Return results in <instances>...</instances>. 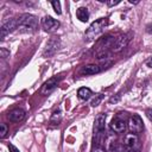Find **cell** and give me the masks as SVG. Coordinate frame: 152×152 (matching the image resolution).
Masks as SVG:
<instances>
[{"mask_svg":"<svg viewBox=\"0 0 152 152\" xmlns=\"http://www.w3.org/2000/svg\"><path fill=\"white\" fill-rule=\"evenodd\" d=\"M38 26V19L36 15L25 13L18 18V31L20 33H31L34 32Z\"/></svg>","mask_w":152,"mask_h":152,"instance_id":"1","label":"cell"},{"mask_svg":"<svg viewBox=\"0 0 152 152\" xmlns=\"http://www.w3.org/2000/svg\"><path fill=\"white\" fill-rule=\"evenodd\" d=\"M108 25V20L106 18H100L90 24V26L86 31V40H93L97 38L104 30V27Z\"/></svg>","mask_w":152,"mask_h":152,"instance_id":"2","label":"cell"},{"mask_svg":"<svg viewBox=\"0 0 152 152\" xmlns=\"http://www.w3.org/2000/svg\"><path fill=\"white\" fill-rule=\"evenodd\" d=\"M126 113H119L112 121H110V128L115 133H122L126 129Z\"/></svg>","mask_w":152,"mask_h":152,"instance_id":"3","label":"cell"},{"mask_svg":"<svg viewBox=\"0 0 152 152\" xmlns=\"http://www.w3.org/2000/svg\"><path fill=\"white\" fill-rule=\"evenodd\" d=\"M59 46H61V40H59V38H58V37H51V38L48 40V43H46V46H45V49H44V51H43V56H44V57H50V56L55 55V53L58 51Z\"/></svg>","mask_w":152,"mask_h":152,"instance_id":"4","label":"cell"},{"mask_svg":"<svg viewBox=\"0 0 152 152\" xmlns=\"http://www.w3.org/2000/svg\"><path fill=\"white\" fill-rule=\"evenodd\" d=\"M132 37H133V33H132V32H128V33H125L124 36H120L119 38L115 39V42H114V44H113V46H112V50H113L114 52L121 51L124 48H126V46L128 45V43L131 42Z\"/></svg>","mask_w":152,"mask_h":152,"instance_id":"5","label":"cell"},{"mask_svg":"<svg viewBox=\"0 0 152 152\" xmlns=\"http://www.w3.org/2000/svg\"><path fill=\"white\" fill-rule=\"evenodd\" d=\"M15 28H18V18H12L6 23H4L1 26V40H4Z\"/></svg>","mask_w":152,"mask_h":152,"instance_id":"6","label":"cell"},{"mask_svg":"<svg viewBox=\"0 0 152 152\" xmlns=\"http://www.w3.org/2000/svg\"><path fill=\"white\" fill-rule=\"evenodd\" d=\"M40 24H42V27L44 28V31H46V32L56 31L59 27V21L56 20V19H53L50 15L43 17V19L40 20Z\"/></svg>","mask_w":152,"mask_h":152,"instance_id":"7","label":"cell"},{"mask_svg":"<svg viewBox=\"0 0 152 152\" xmlns=\"http://www.w3.org/2000/svg\"><path fill=\"white\" fill-rule=\"evenodd\" d=\"M128 128L132 133L137 134V133H140L142 129H144V122L141 120V118L139 115H133L129 118L128 120Z\"/></svg>","mask_w":152,"mask_h":152,"instance_id":"8","label":"cell"},{"mask_svg":"<svg viewBox=\"0 0 152 152\" xmlns=\"http://www.w3.org/2000/svg\"><path fill=\"white\" fill-rule=\"evenodd\" d=\"M58 81H59V78H57V77H51V78H49L46 82H44V84L42 86V88H40V94L42 95H49L50 93H52L55 89H56V87H57V84H58Z\"/></svg>","mask_w":152,"mask_h":152,"instance_id":"9","label":"cell"},{"mask_svg":"<svg viewBox=\"0 0 152 152\" xmlns=\"http://www.w3.org/2000/svg\"><path fill=\"white\" fill-rule=\"evenodd\" d=\"M106 127V114H99L94 121V132L95 134H102Z\"/></svg>","mask_w":152,"mask_h":152,"instance_id":"10","label":"cell"},{"mask_svg":"<svg viewBox=\"0 0 152 152\" xmlns=\"http://www.w3.org/2000/svg\"><path fill=\"white\" fill-rule=\"evenodd\" d=\"M25 116H26V113H25V110L21 109V108L12 109V110L8 113V115H7V118H8L10 121H12V122H20V121H23V120L25 119Z\"/></svg>","mask_w":152,"mask_h":152,"instance_id":"11","label":"cell"},{"mask_svg":"<svg viewBox=\"0 0 152 152\" xmlns=\"http://www.w3.org/2000/svg\"><path fill=\"white\" fill-rule=\"evenodd\" d=\"M138 141H139V138H138V135L134 134V133H128V134H126V137H125V139H124V144L126 145L127 148H133V147L138 144Z\"/></svg>","mask_w":152,"mask_h":152,"instance_id":"12","label":"cell"},{"mask_svg":"<svg viewBox=\"0 0 152 152\" xmlns=\"http://www.w3.org/2000/svg\"><path fill=\"white\" fill-rule=\"evenodd\" d=\"M101 70L102 69L96 64H88V65H84L82 68L81 74H83V75H95V74L100 72Z\"/></svg>","mask_w":152,"mask_h":152,"instance_id":"13","label":"cell"},{"mask_svg":"<svg viewBox=\"0 0 152 152\" xmlns=\"http://www.w3.org/2000/svg\"><path fill=\"white\" fill-rule=\"evenodd\" d=\"M76 17H77V19H78L80 21H82V23L88 21V19H89V11H88V8H86V7H80V8H77V11H76Z\"/></svg>","mask_w":152,"mask_h":152,"instance_id":"14","label":"cell"},{"mask_svg":"<svg viewBox=\"0 0 152 152\" xmlns=\"http://www.w3.org/2000/svg\"><path fill=\"white\" fill-rule=\"evenodd\" d=\"M77 95H78V97H80L81 100H88V99L93 95V93H91V90H90L89 88L82 87V88H80V89H78Z\"/></svg>","mask_w":152,"mask_h":152,"instance_id":"15","label":"cell"},{"mask_svg":"<svg viewBox=\"0 0 152 152\" xmlns=\"http://www.w3.org/2000/svg\"><path fill=\"white\" fill-rule=\"evenodd\" d=\"M61 120H62V112H61V109H56L50 118V124L51 125H58L61 122Z\"/></svg>","mask_w":152,"mask_h":152,"instance_id":"16","label":"cell"},{"mask_svg":"<svg viewBox=\"0 0 152 152\" xmlns=\"http://www.w3.org/2000/svg\"><path fill=\"white\" fill-rule=\"evenodd\" d=\"M103 94H96L93 99H91V101H90V106L91 107H96V106H99L100 104V102L103 100Z\"/></svg>","mask_w":152,"mask_h":152,"instance_id":"17","label":"cell"},{"mask_svg":"<svg viewBox=\"0 0 152 152\" xmlns=\"http://www.w3.org/2000/svg\"><path fill=\"white\" fill-rule=\"evenodd\" d=\"M51 5H52V7H53V10H55V12L57 14L62 13V11H61V2L59 1H51Z\"/></svg>","mask_w":152,"mask_h":152,"instance_id":"18","label":"cell"},{"mask_svg":"<svg viewBox=\"0 0 152 152\" xmlns=\"http://www.w3.org/2000/svg\"><path fill=\"white\" fill-rule=\"evenodd\" d=\"M7 131H8L7 125L6 124H1L0 125V138H5L6 134H7Z\"/></svg>","mask_w":152,"mask_h":152,"instance_id":"19","label":"cell"},{"mask_svg":"<svg viewBox=\"0 0 152 152\" xmlns=\"http://www.w3.org/2000/svg\"><path fill=\"white\" fill-rule=\"evenodd\" d=\"M0 57H1V58H7V57H10V51L6 50L5 48H1V49H0Z\"/></svg>","mask_w":152,"mask_h":152,"instance_id":"20","label":"cell"},{"mask_svg":"<svg viewBox=\"0 0 152 152\" xmlns=\"http://www.w3.org/2000/svg\"><path fill=\"white\" fill-rule=\"evenodd\" d=\"M91 152H106V150H104L102 146H95Z\"/></svg>","mask_w":152,"mask_h":152,"instance_id":"21","label":"cell"},{"mask_svg":"<svg viewBox=\"0 0 152 152\" xmlns=\"http://www.w3.org/2000/svg\"><path fill=\"white\" fill-rule=\"evenodd\" d=\"M114 152H138V151H135V150H133V148H126V150L118 148V150H115Z\"/></svg>","mask_w":152,"mask_h":152,"instance_id":"22","label":"cell"},{"mask_svg":"<svg viewBox=\"0 0 152 152\" xmlns=\"http://www.w3.org/2000/svg\"><path fill=\"white\" fill-rule=\"evenodd\" d=\"M8 148H10V152H19V150L12 144H8Z\"/></svg>","mask_w":152,"mask_h":152,"instance_id":"23","label":"cell"},{"mask_svg":"<svg viewBox=\"0 0 152 152\" xmlns=\"http://www.w3.org/2000/svg\"><path fill=\"white\" fill-rule=\"evenodd\" d=\"M146 116L148 118L150 121H152V108H150V109L146 110Z\"/></svg>","mask_w":152,"mask_h":152,"instance_id":"24","label":"cell"},{"mask_svg":"<svg viewBox=\"0 0 152 152\" xmlns=\"http://www.w3.org/2000/svg\"><path fill=\"white\" fill-rule=\"evenodd\" d=\"M119 99H120V94H118V95H116L115 97H112V99L109 100V103H113V102L115 103L116 101H119Z\"/></svg>","mask_w":152,"mask_h":152,"instance_id":"25","label":"cell"},{"mask_svg":"<svg viewBox=\"0 0 152 152\" xmlns=\"http://www.w3.org/2000/svg\"><path fill=\"white\" fill-rule=\"evenodd\" d=\"M146 65L152 69V57H150L148 59H146Z\"/></svg>","mask_w":152,"mask_h":152,"instance_id":"26","label":"cell"},{"mask_svg":"<svg viewBox=\"0 0 152 152\" xmlns=\"http://www.w3.org/2000/svg\"><path fill=\"white\" fill-rule=\"evenodd\" d=\"M119 2H120V1H108V2H107V5H108V6H114V5L119 4Z\"/></svg>","mask_w":152,"mask_h":152,"instance_id":"27","label":"cell"},{"mask_svg":"<svg viewBox=\"0 0 152 152\" xmlns=\"http://www.w3.org/2000/svg\"><path fill=\"white\" fill-rule=\"evenodd\" d=\"M146 31H147L148 33H152V24L147 25V27H146Z\"/></svg>","mask_w":152,"mask_h":152,"instance_id":"28","label":"cell"}]
</instances>
